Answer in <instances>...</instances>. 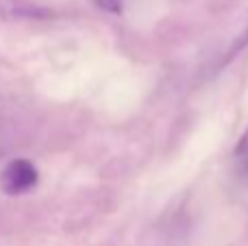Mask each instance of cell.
<instances>
[{"instance_id": "obj_2", "label": "cell", "mask_w": 248, "mask_h": 246, "mask_svg": "<svg viewBox=\"0 0 248 246\" xmlns=\"http://www.w3.org/2000/svg\"><path fill=\"white\" fill-rule=\"evenodd\" d=\"M235 157H237V161L248 170V129H246V133L240 138V144H237V148H235Z\"/></svg>"}, {"instance_id": "obj_3", "label": "cell", "mask_w": 248, "mask_h": 246, "mask_svg": "<svg viewBox=\"0 0 248 246\" xmlns=\"http://www.w3.org/2000/svg\"><path fill=\"white\" fill-rule=\"evenodd\" d=\"M103 11H109V13H120L122 11V4L124 0H94Z\"/></svg>"}, {"instance_id": "obj_1", "label": "cell", "mask_w": 248, "mask_h": 246, "mask_svg": "<svg viewBox=\"0 0 248 246\" xmlns=\"http://www.w3.org/2000/svg\"><path fill=\"white\" fill-rule=\"evenodd\" d=\"M37 168L29 159H16L7 164V168L0 174V187L4 194H26L37 185Z\"/></svg>"}]
</instances>
